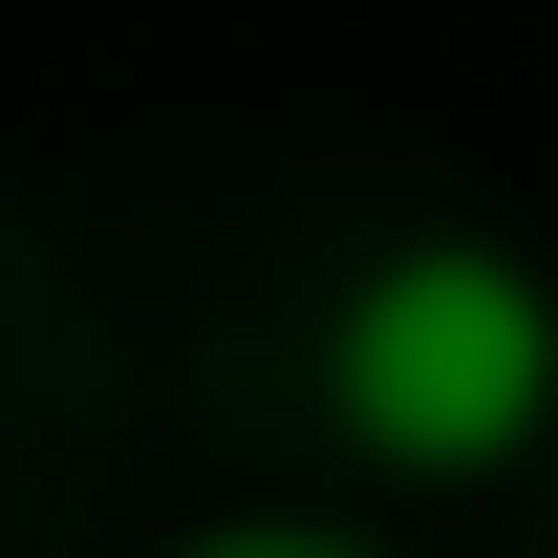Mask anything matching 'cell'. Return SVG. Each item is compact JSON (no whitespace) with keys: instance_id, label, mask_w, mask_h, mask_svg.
<instances>
[{"instance_id":"6da1fadb","label":"cell","mask_w":558,"mask_h":558,"mask_svg":"<svg viewBox=\"0 0 558 558\" xmlns=\"http://www.w3.org/2000/svg\"><path fill=\"white\" fill-rule=\"evenodd\" d=\"M323 409H344L387 473H515L537 409H558V279L494 258V236L365 258L344 323H323Z\"/></svg>"},{"instance_id":"7a4b0ae2","label":"cell","mask_w":558,"mask_h":558,"mask_svg":"<svg viewBox=\"0 0 558 558\" xmlns=\"http://www.w3.org/2000/svg\"><path fill=\"white\" fill-rule=\"evenodd\" d=\"M194 558H365V537H194Z\"/></svg>"}]
</instances>
